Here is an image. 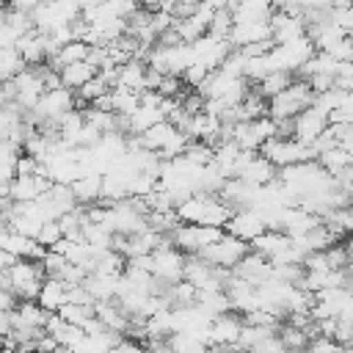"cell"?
Wrapping results in <instances>:
<instances>
[{
	"instance_id": "37",
	"label": "cell",
	"mask_w": 353,
	"mask_h": 353,
	"mask_svg": "<svg viewBox=\"0 0 353 353\" xmlns=\"http://www.w3.org/2000/svg\"><path fill=\"white\" fill-rule=\"evenodd\" d=\"M63 303H83V306H91L94 301H91L88 290H85L83 281H80V284H66V301H63Z\"/></svg>"
},
{
	"instance_id": "43",
	"label": "cell",
	"mask_w": 353,
	"mask_h": 353,
	"mask_svg": "<svg viewBox=\"0 0 353 353\" xmlns=\"http://www.w3.org/2000/svg\"><path fill=\"white\" fill-rule=\"evenodd\" d=\"M74 3H77V6H80V11H83V8H91V6H99L102 0H74Z\"/></svg>"
},
{
	"instance_id": "12",
	"label": "cell",
	"mask_w": 353,
	"mask_h": 353,
	"mask_svg": "<svg viewBox=\"0 0 353 353\" xmlns=\"http://www.w3.org/2000/svg\"><path fill=\"white\" fill-rule=\"evenodd\" d=\"M50 185H52V182L47 179L44 171L28 174V176H11V182H8V199H11V201H33V199H39Z\"/></svg>"
},
{
	"instance_id": "10",
	"label": "cell",
	"mask_w": 353,
	"mask_h": 353,
	"mask_svg": "<svg viewBox=\"0 0 353 353\" xmlns=\"http://www.w3.org/2000/svg\"><path fill=\"white\" fill-rule=\"evenodd\" d=\"M229 270H232V276H237V279H243V281H248V284H254V287L273 276L270 259H265L262 254H256V251H251V248H248Z\"/></svg>"
},
{
	"instance_id": "3",
	"label": "cell",
	"mask_w": 353,
	"mask_h": 353,
	"mask_svg": "<svg viewBox=\"0 0 353 353\" xmlns=\"http://www.w3.org/2000/svg\"><path fill=\"white\" fill-rule=\"evenodd\" d=\"M259 154L265 160H270L276 168L292 165V163H303V160H314L309 143H301L295 138H268L259 146Z\"/></svg>"
},
{
	"instance_id": "5",
	"label": "cell",
	"mask_w": 353,
	"mask_h": 353,
	"mask_svg": "<svg viewBox=\"0 0 353 353\" xmlns=\"http://www.w3.org/2000/svg\"><path fill=\"white\" fill-rule=\"evenodd\" d=\"M248 251V243L245 240H240V237H232V234H221L215 243H210V245H204L201 251H199V256L204 259V262H210L212 268H232L243 254Z\"/></svg>"
},
{
	"instance_id": "11",
	"label": "cell",
	"mask_w": 353,
	"mask_h": 353,
	"mask_svg": "<svg viewBox=\"0 0 353 353\" xmlns=\"http://www.w3.org/2000/svg\"><path fill=\"white\" fill-rule=\"evenodd\" d=\"M240 328H243V317H240V314H234L232 309H229V312H221V314H215V317L210 320L207 345H218V347L234 345Z\"/></svg>"
},
{
	"instance_id": "29",
	"label": "cell",
	"mask_w": 353,
	"mask_h": 353,
	"mask_svg": "<svg viewBox=\"0 0 353 353\" xmlns=\"http://www.w3.org/2000/svg\"><path fill=\"white\" fill-rule=\"evenodd\" d=\"M25 69L22 55L17 52V47H0V83L11 80L14 74H19Z\"/></svg>"
},
{
	"instance_id": "27",
	"label": "cell",
	"mask_w": 353,
	"mask_h": 353,
	"mask_svg": "<svg viewBox=\"0 0 353 353\" xmlns=\"http://www.w3.org/2000/svg\"><path fill=\"white\" fill-rule=\"evenodd\" d=\"M196 306H199L207 317H215V314H221V312H229V301H226V292H223V290L196 292Z\"/></svg>"
},
{
	"instance_id": "40",
	"label": "cell",
	"mask_w": 353,
	"mask_h": 353,
	"mask_svg": "<svg viewBox=\"0 0 353 353\" xmlns=\"http://www.w3.org/2000/svg\"><path fill=\"white\" fill-rule=\"evenodd\" d=\"M44 0H8V8L14 11H22V14H30L33 8H39Z\"/></svg>"
},
{
	"instance_id": "32",
	"label": "cell",
	"mask_w": 353,
	"mask_h": 353,
	"mask_svg": "<svg viewBox=\"0 0 353 353\" xmlns=\"http://www.w3.org/2000/svg\"><path fill=\"white\" fill-rule=\"evenodd\" d=\"M61 237H63V234H61L58 221H44V223L39 226V232H36V237H33V240H36L41 248H50V245H55Z\"/></svg>"
},
{
	"instance_id": "2",
	"label": "cell",
	"mask_w": 353,
	"mask_h": 353,
	"mask_svg": "<svg viewBox=\"0 0 353 353\" xmlns=\"http://www.w3.org/2000/svg\"><path fill=\"white\" fill-rule=\"evenodd\" d=\"M3 276H6V287L17 295V301H33L44 279V270L36 259H14V265L3 270Z\"/></svg>"
},
{
	"instance_id": "33",
	"label": "cell",
	"mask_w": 353,
	"mask_h": 353,
	"mask_svg": "<svg viewBox=\"0 0 353 353\" xmlns=\"http://www.w3.org/2000/svg\"><path fill=\"white\" fill-rule=\"evenodd\" d=\"M328 22L336 25L342 33H350V28H353V8L350 6H334V8H328Z\"/></svg>"
},
{
	"instance_id": "19",
	"label": "cell",
	"mask_w": 353,
	"mask_h": 353,
	"mask_svg": "<svg viewBox=\"0 0 353 353\" xmlns=\"http://www.w3.org/2000/svg\"><path fill=\"white\" fill-rule=\"evenodd\" d=\"M287 243H290V237H287L284 232H279V229H265V232H259L254 240H248V248L256 251V254H262L265 259H273Z\"/></svg>"
},
{
	"instance_id": "35",
	"label": "cell",
	"mask_w": 353,
	"mask_h": 353,
	"mask_svg": "<svg viewBox=\"0 0 353 353\" xmlns=\"http://www.w3.org/2000/svg\"><path fill=\"white\" fill-rule=\"evenodd\" d=\"M39 171H44V168H41V163L33 154H28V152L17 154V160H14V176H28V174H39Z\"/></svg>"
},
{
	"instance_id": "23",
	"label": "cell",
	"mask_w": 353,
	"mask_h": 353,
	"mask_svg": "<svg viewBox=\"0 0 353 353\" xmlns=\"http://www.w3.org/2000/svg\"><path fill=\"white\" fill-rule=\"evenodd\" d=\"M290 83H292V72H279V69H273V72H268L259 83H254V91H256L262 99H270V97H276L279 91H284Z\"/></svg>"
},
{
	"instance_id": "24",
	"label": "cell",
	"mask_w": 353,
	"mask_h": 353,
	"mask_svg": "<svg viewBox=\"0 0 353 353\" xmlns=\"http://www.w3.org/2000/svg\"><path fill=\"white\" fill-rule=\"evenodd\" d=\"M314 160L320 163V168H323L328 176H336L342 168H347V165H350V152H347V149H342V146H331V149L320 152Z\"/></svg>"
},
{
	"instance_id": "15",
	"label": "cell",
	"mask_w": 353,
	"mask_h": 353,
	"mask_svg": "<svg viewBox=\"0 0 353 353\" xmlns=\"http://www.w3.org/2000/svg\"><path fill=\"white\" fill-rule=\"evenodd\" d=\"M50 312H44L36 301H17L11 309V328H44Z\"/></svg>"
},
{
	"instance_id": "14",
	"label": "cell",
	"mask_w": 353,
	"mask_h": 353,
	"mask_svg": "<svg viewBox=\"0 0 353 353\" xmlns=\"http://www.w3.org/2000/svg\"><path fill=\"white\" fill-rule=\"evenodd\" d=\"M99 188H102V174H97V171H83L80 176H74L69 182V190H72L77 207L99 201Z\"/></svg>"
},
{
	"instance_id": "7",
	"label": "cell",
	"mask_w": 353,
	"mask_h": 353,
	"mask_svg": "<svg viewBox=\"0 0 353 353\" xmlns=\"http://www.w3.org/2000/svg\"><path fill=\"white\" fill-rule=\"evenodd\" d=\"M325 124H328L325 113L320 108H314V105H306L303 110H298L292 116V121H290V138H295L301 143H312L325 130Z\"/></svg>"
},
{
	"instance_id": "41",
	"label": "cell",
	"mask_w": 353,
	"mask_h": 353,
	"mask_svg": "<svg viewBox=\"0 0 353 353\" xmlns=\"http://www.w3.org/2000/svg\"><path fill=\"white\" fill-rule=\"evenodd\" d=\"M204 8H210L212 14H218V11H223V8H229V0H199Z\"/></svg>"
},
{
	"instance_id": "28",
	"label": "cell",
	"mask_w": 353,
	"mask_h": 353,
	"mask_svg": "<svg viewBox=\"0 0 353 353\" xmlns=\"http://www.w3.org/2000/svg\"><path fill=\"white\" fill-rule=\"evenodd\" d=\"M171 30L176 33V39H179L182 44H193L199 36H204V33H207V28H204L193 14H190V17H182V19H174Z\"/></svg>"
},
{
	"instance_id": "8",
	"label": "cell",
	"mask_w": 353,
	"mask_h": 353,
	"mask_svg": "<svg viewBox=\"0 0 353 353\" xmlns=\"http://www.w3.org/2000/svg\"><path fill=\"white\" fill-rule=\"evenodd\" d=\"M190 50H193V63H201L204 69H218L221 66V61L232 52V44H229V39H218V36H210V33H204V36H199L193 44H190Z\"/></svg>"
},
{
	"instance_id": "20",
	"label": "cell",
	"mask_w": 353,
	"mask_h": 353,
	"mask_svg": "<svg viewBox=\"0 0 353 353\" xmlns=\"http://www.w3.org/2000/svg\"><path fill=\"white\" fill-rule=\"evenodd\" d=\"M157 121H163V110H160V102L157 105H149V102H138V108L127 116V132H132V135H138V132H143L146 127H152V124H157Z\"/></svg>"
},
{
	"instance_id": "21",
	"label": "cell",
	"mask_w": 353,
	"mask_h": 353,
	"mask_svg": "<svg viewBox=\"0 0 353 353\" xmlns=\"http://www.w3.org/2000/svg\"><path fill=\"white\" fill-rule=\"evenodd\" d=\"M97 74V69L88 63V61H74V63H66V66H61L58 69V77H61V85L63 88H72V91H77L85 80H91Z\"/></svg>"
},
{
	"instance_id": "13",
	"label": "cell",
	"mask_w": 353,
	"mask_h": 353,
	"mask_svg": "<svg viewBox=\"0 0 353 353\" xmlns=\"http://www.w3.org/2000/svg\"><path fill=\"white\" fill-rule=\"evenodd\" d=\"M14 47L22 55L25 66H36V63H44L47 61V36L39 33V30H33V28L28 33H22Z\"/></svg>"
},
{
	"instance_id": "18",
	"label": "cell",
	"mask_w": 353,
	"mask_h": 353,
	"mask_svg": "<svg viewBox=\"0 0 353 353\" xmlns=\"http://www.w3.org/2000/svg\"><path fill=\"white\" fill-rule=\"evenodd\" d=\"M143 80H146V63L138 58H130L127 63H121L116 69V85L119 88H130V91H143Z\"/></svg>"
},
{
	"instance_id": "30",
	"label": "cell",
	"mask_w": 353,
	"mask_h": 353,
	"mask_svg": "<svg viewBox=\"0 0 353 353\" xmlns=\"http://www.w3.org/2000/svg\"><path fill=\"white\" fill-rule=\"evenodd\" d=\"M188 141H190V138H188L179 127H174L171 135L165 138V143L157 149V157H160V160H171V157H176V154H182L185 146H188Z\"/></svg>"
},
{
	"instance_id": "4",
	"label": "cell",
	"mask_w": 353,
	"mask_h": 353,
	"mask_svg": "<svg viewBox=\"0 0 353 353\" xmlns=\"http://www.w3.org/2000/svg\"><path fill=\"white\" fill-rule=\"evenodd\" d=\"M72 108H74V91H72V88H63V85L47 88V91L39 97V102L30 108V110H33L30 121H33V124L58 121V119H61L66 110H72Z\"/></svg>"
},
{
	"instance_id": "36",
	"label": "cell",
	"mask_w": 353,
	"mask_h": 353,
	"mask_svg": "<svg viewBox=\"0 0 353 353\" xmlns=\"http://www.w3.org/2000/svg\"><path fill=\"white\" fill-rule=\"evenodd\" d=\"M207 74H210V69H204L201 63H190V66H185V72L179 74V80H182L188 88H199Z\"/></svg>"
},
{
	"instance_id": "1",
	"label": "cell",
	"mask_w": 353,
	"mask_h": 353,
	"mask_svg": "<svg viewBox=\"0 0 353 353\" xmlns=\"http://www.w3.org/2000/svg\"><path fill=\"white\" fill-rule=\"evenodd\" d=\"M314 91L309 88L306 80H292L284 91H279L276 97L268 99V116L273 121H290L298 110H303L306 105H312Z\"/></svg>"
},
{
	"instance_id": "38",
	"label": "cell",
	"mask_w": 353,
	"mask_h": 353,
	"mask_svg": "<svg viewBox=\"0 0 353 353\" xmlns=\"http://www.w3.org/2000/svg\"><path fill=\"white\" fill-rule=\"evenodd\" d=\"M328 55H331L334 61H353V41H350V36H342V39L328 50Z\"/></svg>"
},
{
	"instance_id": "26",
	"label": "cell",
	"mask_w": 353,
	"mask_h": 353,
	"mask_svg": "<svg viewBox=\"0 0 353 353\" xmlns=\"http://www.w3.org/2000/svg\"><path fill=\"white\" fill-rule=\"evenodd\" d=\"M171 130H174V124L163 119V121H157V124L146 127L143 132H138L135 138H138V143H141L143 149H149V152H157V149L165 143V138L171 135Z\"/></svg>"
},
{
	"instance_id": "6",
	"label": "cell",
	"mask_w": 353,
	"mask_h": 353,
	"mask_svg": "<svg viewBox=\"0 0 353 353\" xmlns=\"http://www.w3.org/2000/svg\"><path fill=\"white\" fill-rule=\"evenodd\" d=\"M182 268H185V254L179 248L168 245V248H154L152 251V276L163 287L179 281L182 279Z\"/></svg>"
},
{
	"instance_id": "31",
	"label": "cell",
	"mask_w": 353,
	"mask_h": 353,
	"mask_svg": "<svg viewBox=\"0 0 353 353\" xmlns=\"http://www.w3.org/2000/svg\"><path fill=\"white\" fill-rule=\"evenodd\" d=\"M55 314H58L63 323H69V325H83V323L94 314V309H91V306H83V303H61Z\"/></svg>"
},
{
	"instance_id": "34",
	"label": "cell",
	"mask_w": 353,
	"mask_h": 353,
	"mask_svg": "<svg viewBox=\"0 0 353 353\" xmlns=\"http://www.w3.org/2000/svg\"><path fill=\"white\" fill-rule=\"evenodd\" d=\"M229 28H232V11L223 8V11H218V14L210 19L207 33H210V36H218V39H226V36H229Z\"/></svg>"
},
{
	"instance_id": "22",
	"label": "cell",
	"mask_w": 353,
	"mask_h": 353,
	"mask_svg": "<svg viewBox=\"0 0 353 353\" xmlns=\"http://www.w3.org/2000/svg\"><path fill=\"white\" fill-rule=\"evenodd\" d=\"M108 102H110V113H116V116H130V113L138 108L141 94H138V91H130V88L113 85V88L108 91Z\"/></svg>"
},
{
	"instance_id": "39",
	"label": "cell",
	"mask_w": 353,
	"mask_h": 353,
	"mask_svg": "<svg viewBox=\"0 0 353 353\" xmlns=\"http://www.w3.org/2000/svg\"><path fill=\"white\" fill-rule=\"evenodd\" d=\"M248 353H287V347L281 345V339H279L276 334H270V336H265L259 345H254Z\"/></svg>"
},
{
	"instance_id": "16",
	"label": "cell",
	"mask_w": 353,
	"mask_h": 353,
	"mask_svg": "<svg viewBox=\"0 0 353 353\" xmlns=\"http://www.w3.org/2000/svg\"><path fill=\"white\" fill-rule=\"evenodd\" d=\"M33 301H36L44 312H58V306L66 301V281H61V279H55V276H44Z\"/></svg>"
},
{
	"instance_id": "25",
	"label": "cell",
	"mask_w": 353,
	"mask_h": 353,
	"mask_svg": "<svg viewBox=\"0 0 353 353\" xmlns=\"http://www.w3.org/2000/svg\"><path fill=\"white\" fill-rule=\"evenodd\" d=\"M165 342H168L171 353H204L207 350V342L196 334H188V331H174L165 336Z\"/></svg>"
},
{
	"instance_id": "17",
	"label": "cell",
	"mask_w": 353,
	"mask_h": 353,
	"mask_svg": "<svg viewBox=\"0 0 353 353\" xmlns=\"http://www.w3.org/2000/svg\"><path fill=\"white\" fill-rule=\"evenodd\" d=\"M119 281L121 276H105V273H85L83 279V287L88 290L91 301H113L116 292H119Z\"/></svg>"
},
{
	"instance_id": "9",
	"label": "cell",
	"mask_w": 353,
	"mask_h": 353,
	"mask_svg": "<svg viewBox=\"0 0 353 353\" xmlns=\"http://www.w3.org/2000/svg\"><path fill=\"white\" fill-rule=\"evenodd\" d=\"M223 232L232 234V237H240V240H254L259 232H265V218L254 210V207H240L229 215V221L223 223Z\"/></svg>"
},
{
	"instance_id": "42",
	"label": "cell",
	"mask_w": 353,
	"mask_h": 353,
	"mask_svg": "<svg viewBox=\"0 0 353 353\" xmlns=\"http://www.w3.org/2000/svg\"><path fill=\"white\" fill-rule=\"evenodd\" d=\"M14 259H17L14 254H8L6 248H0V273H3V270H8V268L14 265Z\"/></svg>"
}]
</instances>
